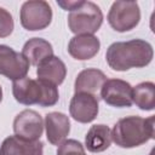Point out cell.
Here are the masks:
<instances>
[{"mask_svg":"<svg viewBox=\"0 0 155 155\" xmlns=\"http://www.w3.org/2000/svg\"><path fill=\"white\" fill-rule=\"evenodd\" d=\"M153 56V47L148 41L134 39L111 44L107 50L105 58L111 69L125 71L131 68L148 65L151 62Z\"/></svg>","mask_w":155,"mask_h":155,"instance_id":"6da1fadb","label":"cell"},{"mask_svg":"<svg viewBox=\"0 0 155 155\" xmlns=\"http://www.w3.org/2000/svg\"><path fill=\"white\" fill-rule=\"evenodd\" d=\"M154 116H127L120 119L111 131V140L120 148H134L154 138Z\"/></svg>","mask_w":155,"mask_h":155,"instance_id":"7a4b0ae2","label":"cell"},{"mask_svg":"<svg viewBox=\"0 0 155 155\" xmlns=\"http://www.w3.org/2000/svg\"><path fill=\"white\" fill-rule=\"evenodd\" d=\"M12 93L15 99L24 105L38 104L40 107H51L54 105L59 98L57 86L27 76L13 81Z\"/></svg>","mask_w":155,"mask_h":155,"instance_id":"3957f363","label":"cell"},{"mask_svg":"<svg viewBox=\"0 0 155 155\" xmlns=\"http://www.w3.org/2000/svg\"><path fill=\"white\" fill-rule=\"evenodd\" d=\"M103 22L101 8L92 1H82L76 7L70 10L68 16L69 29L76 35H92L96 33Z\"/></svg>","mask_w":155,"mask_h":155,"instance_id":"277c9868","label":"cell"},{"mask_svg":"<svg viewBox=\"0 0 155 155\" xmlns=\"http://www.w3.org/2000/svg\"><path fill=\"white\" fill-rule=\"evenodd\" d=\"M139 19L140 11L136 1H115L108 13L109 24L120 33L133 29L139 23Z\"/></svg>","mask_w":155,"mask_h":155,"instance_id":"5b68a950","label":"cell"},{"mask_svg":"<svg viewBox=\"0 0 155 155\" xmlns=\"http://www.w3.org/2000/svg\"><path fill=\"white\" fill-rule=\"evenodd\" d=\"M52 19V10L48 2L42 0L25 1L21 7V24L27 30L45 29Z\"/></svg>","mask_w":155,"mask_h":155,"instance_id":"8992f818","label":"cell"},{"mask_svg":"<svg viewBox=\"0 0 155 155\" xmlns=\"http://www.w3.org/2000/svg\"><path fill=\"white\" fill-rule=\"evenodd\" d=\"M44 131V122L41 116L34 111L25 109L21 111L13 121L15 136L28 142H38Z\"/></svg>","mask_w":155,"mask_h":155,"instance_id":"52a82bcc","label":"cell"},{"mask_svg":"<svg viewBox=\"0 0 155 155\" xmlns=\"http://www.w3.org/2000/svg\"><path fill=\"white\" fill-rule=\"evenodd\" d=\"M28 70L29 62L22 53L6 45H0V75L15 81L24 78Z\"/></svg>","mask_w":155,"mask_h":155,"instance_id":"ba28073f","label":"cell"},{"mask_svg":"<svg viewBox=\"0 0 155 155\" xmlns=\"http://www.w3.org/2000/svg\"><path fill=\"white\" fill-rule=\"evenodd\" d=\"M102 99L116 108L131 107L132 105V86L120 79H109L105 80L101 88Z\"/></svg>","mask_w":155,"mask_h":155,"instance_id":"9c48e42d","label":"cell"},{"mask_svg":"<svg viewBox=\"0 0 155 155\" xmlns=\"http://www.w3.org/2000/svg\"><path fill=\"white\" fill-rule=\"evenodd\" d=\"M69 113L78 122L87 124L96 119L98 114V98L94 94L79 92L70 101Z\"/></svg>","mask_w":155,"mask_h":155,"instance_id":"30bf717a","label":"cell"},{"mask_svg":"<svg viewBox=\"0 0 155 155\" xmlns=\"http://www.w3.org/2000/svg\"><path fill=\"white\" fill-rule=\"evenodd\" d=\"M45 127L47 140L53 145H59L70 131V122L63 113L53 111L45 116Z\"/></svg>","mask_w":155,"mask_h":155,"instance_id":"8fae6325","label":"cell"},{"mask_svg":"<svg viewBox=\"0 0 155 155\" xmlns=\"http://www.w3.org/2000/svg\"><path fill=\"white\" fill-rule=\"evenodd\" d=\"M101 47L99 40L94 35H76L71 38L68 45L69 54L79 61H86L94 57Z\"/></svg>","mask_w":155,"mask_h":155,"instance_id":"7c38bea8","label":"cell"},{"mask_svg":"<svg viewBox=\"0 0 155 155\" xmlns=\"http://www.w3.org/2000/svg\"><path fill=\"white\" fill-rule=\"evenodd\" d=\"M36 75L39 80L58 86L64 81V78L67 75V68L62 59L56 56H52L42 61L38 65Z\"/></svg>","mask_w":155,"mask_h":155,"instance_id":"4fadbf2b","label":"cell"},{"mask_svg":"<svg viewBox=\"0 0 155 155\" xmlns=\"http://www.w3.org/2000/svg\"><path fill=\"white\" fill-rule=\"evenodd\" d=\"M107 76L104 73L99 69H85L80 71L75 79L74 84V90L75 93L79 92H85L90 94H97L103 84L105 82Z\"/></svg>","mask_w":155,"mask_h":155,"instance_id":"5bb4252c","label":"cell"},{"mask_svg":"<svg viewBox=\"0 0 155 155\" xmlns=\"http://www.w3.org/2000/svg\"><path fill=\"white\" fill-rule=\"evenodd\" d=\"M22 54L31 65H39L42 61L53 56V48L48 41L41 38L29 39L22 50Z\"/></svg>","mask_w":155,"mask_h":155,"instance_id":"9a60e30c","label":"cell"},{"mask_svg":"<svg viewBox=\"0 0 155 155\" xmlns=\"http://www.w3.org/2000/svg\"><path fill=\"white\" fill-rule=\"evenodd\" d=\"M42 145L41 142H28L17 136H10L2 142L0 155H35Z\"/></svg>","mask_w":155,"mask_h":155,"instance_id":"2e32d148","label":"cell"},{"mask_svg":"<svg viewBox=\"0 0 155 155\" xmlns=\"http://www.w3.org/2000/svg\"><path fill=\"white\" fill-rule=\"evenodd\" d=\"M111 143V131L105 125H94L92 126L86 137L85 145L91 153H101L107 150Z\"/></svg>","mask_w":155,"mask_h":155,"instance_id":"e0dca14e","label":"cell"},{"mask_svg":"<svg viewBox=\"0 0 155 155\" xmlns=\"http://www.w3.org/2000/svg\"><path fill=\"white\" fill-rule=\"evenodd\" d=\"M132 102L142 110H153L155 108V85L153 82H142L132 88Z\"/></svg>","mask_w":155,"mask_h":155,"instance_id":"ac0fdd59","label":"cell"},{"mask_svg":"<svg viewBox=\"0 0 155 155\" xmlns=\"http://www.w3.org/2000/svg\"><path fill=\"white\" fill-rule=\"evenodd\" d=\"M57 155H86L82 144L75 139H68L59 144Z\"/></svg>","mask_w":155,"mask_h":155,"instance_id":"d6986e66","label":"cell"},{"mask_svg":"<svg viewBox=\"0 0 155 155\" xmlns=\"http://www.w3.org/2000/svg\"><path fill=\"white\" fill-rule=\"evenodd\" d=\"M13 30V19L11 13L0 7V38L8 36Z\"/></svg>","mask_w":155,"mask_h":155,"instance_id":"ffe728a7","label":"cell"},{"mask_svg":"<svg viewBox=\"0 0 155 155\" xmlns=\"http://www.w3.org/2000/svg\"><path fill=\"white\" fill-rule=\"evenodd\" d=\"M35 155H42V148H40V149L38 150V153H36Z\"/></svg>","mask_w":155,"mask_h":155,"instance_id":"44dd1931","label":"cell"},{"mask_svg":"<svg viewBox=\"0 0 155 155\" xmlns=\"http://www.w3.org/2000/svg\"><path fill=\"white\" fill-rule=\"evenodd\" d=\"M2 99V90H1V86H0V102Z\"/></svg>","mask_w":155,"mask_h":155,"instance_id":"7402d4cb","label":"cell"},{"mask_svg":"<svg viewBox=\"0 0 155 155\" xmlns=\"http://www.w3.org/2000/svg\"><path fill=\"white\" fill-rule=\"evenodd\" d=\"M150 155H153V151H151V153H150Z\"/></svg>","mask_w":155,"mask_h":155,"instance_id":"603a6c76","label":"cell"}]
</instances>
